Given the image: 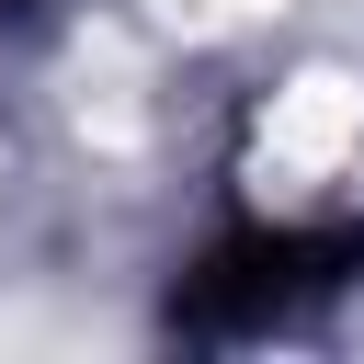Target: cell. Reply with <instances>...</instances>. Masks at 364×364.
<instances>
[{
  "label": "cell",
  "instance_id": "obj_1",
  "mask_svg": "<svg viewBox=\"0 0 364 364\" xmlns=\"http://www.w3.org/2000/svg\"><path fill=\"white\" fill-rule=\"evenodd\" d=\"M228 171H239V193H250L273 228H330V216H353V205H364V57H341V46L273 57V68L239 91Z\"/></svg>",
  "mask_w": 364,
  "mask_h": 364
},
{
  "label": "cell",
  "instance_id": "obj_2",
  "mask_svg": "<svg viewBox=\"0 0 364 364\" xmlns=\"http://www.w3.org/2000/svg\"><path fill=\"white\" fill-rule=\"evenodd\" d=\"M159 34H182V46H216V34H250V23H273L284 0H136Z\"/></svg>",
  "mask_w": 364,
  "mask_h": 364
}]
</instances>
